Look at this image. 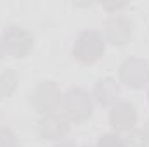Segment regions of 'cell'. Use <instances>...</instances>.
Returning a JSON list of instances; mask_svg holds the SVG:
<instances>
[{"label":"cell","instance_id":"obj_1","mask_svg":"<svg viewBox=\"0 0 149 147\" xmlns=\"http://www.w3.org/2000/svg\"><path fill=\"white\" fill-rule=\"evenodd\" d=\"M104 52V38L99 31H85L74 42L73 55L81 62H94Z\"/></svg>","mask_w":149,"mask_h":147},{"label":"cell","instance_id":"obj_2","mask_svg":"<svg viewBox=\"0 0 149 147\" xmlns=\"http://www.w3.org/2000/svg\"><path fill=\"white\" fill-rule=\"evenodd\" d=\"M63 106L70 119L73 121H85L92 114V101L87 92L81 88H71L66 92L63 99Z\"/></svg>","mask_w":149,"mask_h":147},{"label":"cell","instance_id":"obj_3","mask_svg":"<svg viewBox=\"0 0 149 147\" xmlns=\"http://www.w3.org/2000/svg\"><path fill=\"white\" fill-rule=\"evenodd\" d=\"M33 45V37L19 28V26H10L5 30L3 38H2V47H3V52H9L10 55L14 57H23L30 52Z\"/></svg>","mask_w":149,"mask_h":147},{"label":"cell","instance_id":"obj_4","mask_svg":"<svg viewBox=\"0 0 149 147\" xmlns=\"http://www.w3.org/2000/svg\"><path fill=\"white\" fill-rule=\"evenodd\" d=\"M120 78L130 88H141L149 80V66L142 59H127L120 66Z\"/></svg>","mask_w":149,"mask_h":147},{"label":"cell","instance_id":"obj_5","mask_svg":"<svg viewBox=\"0 0 149 147\" xmlns=\"http://www.w3.org/2000/svg\"><path fill=\"white\" fill-rule=\"evenodd\" d=\"M61 101V94L52 81H42L31 94V104L38 112L52 111Z\"/></svg>","mask_w":149,"mask_h":147},{"label":"cell","instance_id":"obj_6","mask_svg":"<svg viewBox=\"0 0 149 147\" xmlns=\"http://www.w3.org/2000/svg\"><path fill=\"white\" fill-rule=\"evenodd\" d=\"M104 37L114 45H123L132 37V23L127 17L116 16L106 21L104 24Z\"/></svg>","mask_w":149,"mask_h":147},{"label":"cell","instance_id":"obj_7","mask_svg":"<svg viewBox=\"0 0 149 147\" xmlns=\"http://www.w3.org/2000/svg\"><path fill=\"white\" fill-rule=\"evenodd\" d=\"M111 126L118 132H130L137 121L135 107L128 102H118L111 111Z\"/></svg>","mask_w":149,"mask_h":147},{"label":"cell","instance_id":"obj_8","mask_svg":"<svg viewBox=\"0 0 149 147\" xmlns=\"http://www.w3.org/2000/svg\"><path fill=\"white\" fill-rule=\"evenodd\" d=\"M68 123L57 114H49L38 125V132L43 139H63L68 133Z\"/></svg>","mask_w":149,"mask_h":147},{"label":"cell","instance_id":"obj_9","mask_svg":"<svg viewBox=\"0 0 149 147\" xmlns=\"http://www.w3.org/2000/svg\"><path fill=\"white\" fill-rule=\"evenodd\" d=\"M118 94H120V90H118V85H116V81L113 78H102V80H99L97 85H95V90H94V95H95L97 102L102 104V106L113 104L116 101Z\"/></svg>","mask_w":149,"mask_h":147},{"label":"cell","instance_id":"obj_10","mask_svg":"<svg viewBox=\"0 0 149 147\" xmlns=\"http://www.w3.org/2000/svg\"><path fill=\"white\" fill-rule=\"evenodd\" d=\"M16 83H17V78L12 71H3L0 74V99L7 97L12 94V90L16 88Z\"/></svg>","mask_w":149,"mask_h":147},{"label":"cell","instance_id":"obj_11","mask_svg":"<svg viewBox=\"0 0 149 147\" xmlns=\"http://www.w3.org/2000/svg\"><path fill=\"white\" fill-rule=\"evenodd\" d=\"M128 147H149V137L146 130H134L127 140Z\"/></svg>","mask_w":149,"mask_h":147},{"label":"cell","instance_id":"obj_12","mask_svg":"<svg viewBox=\"0 0 149 147\" xmlns=\"http://www.w3.org/2000/svg\"><path fill=\"white\" fill-rule=\"evenodd\" d=\"M97 147H125V142H123L118 135L108 133V135H102V137L99 139Z\"/></svg>","mask_w":149,"mask_h":147},{"label":"cell","instance_id":"obj_13","mask_svg":"<svg viewBox=\"0 0 149 147\" xmlns=\"http://www.w3.org/2000/svg\"><path fill=\"white\" fill-rule=\"evenodd\" d=\"M12 135L9 130H0V147H9L12 146Z\"/></svg>","mask_w":149,"mask_h":147},{"label":"cell","instance_id":"obj_14","mask_svg":"<svg viewBox=\"0 0 149 147\" xmlns=\"http://www.w3.org/2000/svg\"><path fill=\"white\" fill-rule=\"evenodd\" d=\"M56 147H74V144H71V142H61V144H57Z\"/></svg>","mask_w":149,"mask_h":147},{"label":"cell","instance_id":"obj_15","mask_svg":"<svg viewBox=\"0 0 149 147\" xmlns=\"http://www.w3.org/2000/svg\"><path fill=\"white\" fill-rule=\"evenodd\" d=\"M2 55H3V47H2V42H0V59H2Z\"/></svg>","mask_w":149,"mask_h":147},{"label":"cell","instance_id":"obj_16","mask_svg":"<svg viewBox=\"0 0 149 147\" xmlns=\"http://www.w3.org/2000/svg\"><path fill=\"white\" fill-rule=\"evenodd\" d=\"M146 133H148V137H149V123H148V126H146Z\"/></svg>","mask_w":149,"mask_h":147},{"label":"cell","instance_id":"obj_17","mask_svg":"<svg viewBox=\"0 0 149 147\" xmlns=\"http://www.w3.org/2000/svg\"><path fill=\"white\" fill-rule=\"evenodd\" d=\"M9 147H19V146H16V144H12V146H9Z\"/></svg>","mask_w":149,"mask_h":147}]
</instances>
